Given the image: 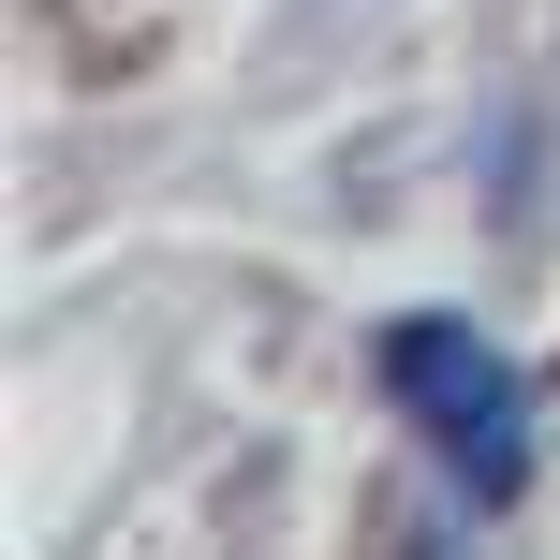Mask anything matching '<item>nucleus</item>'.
I'll return each mask as SVG.
<instances>
[{
    "label": "nucleus",
    "instance_id": "nucleus-1",
    "mask_svg": "<svg viewBox=\"0 0 560 560\" xmlns=\"http://www.w3.org/2000/svg\"><path fill=\"white\" fill-rule=\"evenodd\" d=\"M384 398L457 457V487H472V502H516V472H532V384H516L502 339L413 310V325H384Z\"/></svg>",
    "mask_w": 560,
    "mask_h": 560
},
{
    "label": "nucleus",
    "instance_id": "nucleus-2",
    "mask_svg": "<svg viewBox=\"0 0 560 560\" xmlns=\"http://www.w3.org/2000/svg\"><path fill=\"white\" fill-rule=\"evenodd\" d=\"M398 560H472V546H457V516H428V502H398Z\"/></svg>",
    "mask_w": 560,
    "mask_h": 560
}]
</instances>
